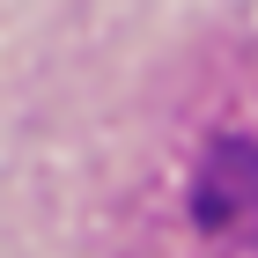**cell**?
Returning a JSON list of instances; mask_svg holds the SVG:
<instances>
[{
    "instance_id": "obj_1",
    "label": "cell",
    "mask_w": 258,
    "mask_h": 258,
    "mask_svg": "<svg viewBox=\"0 0 258 258\" xmlns=\"http://www.w3.org/2000/svg\"><path fill=\"white\" fill-rule=\"evenodd\" d=\"M199 221L221 236H258V155L251 148H214L199 170Z\"/></svg>"
}]
</instances>
